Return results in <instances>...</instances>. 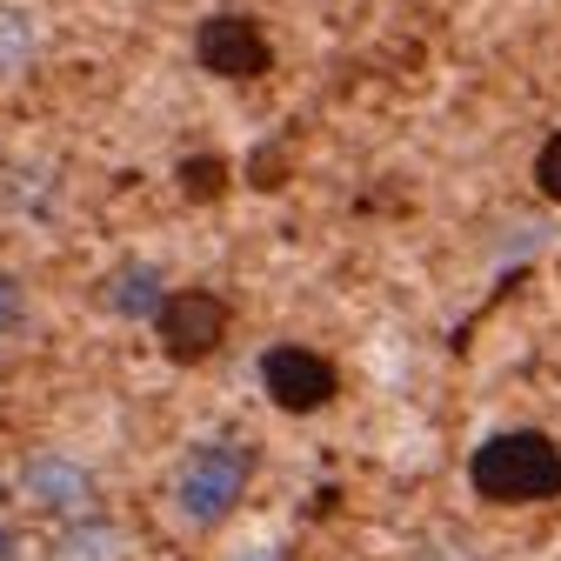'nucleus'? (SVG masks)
Masks as SVG:
<instances>
[{
  "label": "nucleus",
  "instance_id": "1",
  "mask_svg": "<svg viewBox=\"0 0 561 561\" xmlns=\"http://www.w3.org/2000/svg\"><path fill=\"white\" fill-rule=\"evenodd\" d=\"M468 481L481 488L488 502H502V508L554 502L561 495V448L548 435H535V428H508V435H495V442L474 448Z\"/></svg>",
  "mask_w": 561,
  "mask_h": 561
},
{
  "label": "nucleus",
  "instance_id": "2",
  "mask_svg": "<svg viewBox=\"0 0 561 561\" xmlns=\"http://www.w3.org/2000/svg\"><path fill=\"white\" fill-rule=\"evenodd\" d=\"M261 381H267V394L288 408V414H314L341 388L334 362L314 355V347H267V355H261Z\"/></svg>",
  "mask_w": 561,
  "mask_h": 561
},
{
  "label": "nucleus",
  "instance_id": "3",
  "mask_svg": "<svg viewBox=\"0 0 561 561\" xmlns=\"http://www.w3.org/2000/svg\"><path fill=\"white\" fill-rule=\"evenodd\" d=\"M194 54H201L207 75H228V81H254V75H267V67H274V47H267V34H261L248 14H215V21H201Z\"/></svg>",
  "mask_w": 561,
  "mask_h": 561
},
{
  "label": "nucleus",
  "instance_id": "4",
  "mask_svg": "<svg viewBox=\"0 0 561 561\" xmlns=\"http://www.w3.org/2000/svg\"><path fill=\"white\" fill-rule=\"evenodd\" d=\"M241 488H248V461L234 448H194V461L181 474V508L194 522H221L241 502Z\"/></svg>",
  "mask_w": 561,
  "mask_h": 561
},
{
  "label": "nucleus",
  "instance_id": "5",
  "mask_svg": "<svg viewBox=\"0 0 561 561\" xmlns=\"http://www.w3.org/2000/svg\"><path fill=\"white\" fill-rule=\"evenodd\" d=\"M221 334H228V308L215 295H174V301H161V341H168L174 362L215 355Z\"/></svg>",
  "mask_w": 561,
  "mask_h": 561
},
{
  "label": "nucleus",
  "instance_id": "6",
  "mask_svg": "<svg viewBox=\"0 0 561 561\" xmlns=\"http://www.w3.org/2000/svg\"><path fill=\"white\" fill-rule=\"evenodd\" d=\"M535 187L548 194V201H561V134L541 148V161H535Z\"/></svg>",
  "mask_w": 561,
  "mask_h": 561
},
{
  "label": "nucleus",
  "instance_id": "7",
  "mask_svg": "<svg viewBox=\"0 0 561 561\" xmlns=\"http://www.w3.org/2000/svg\"><path fill=\"white\" fill-rule=\"evenodd\" d=\"M181 181H187V194H221V161H215V154H201V161L181 168Z\"/></svg>",
  "mask_w": 561,
  "mask_h": 561
},
{
  "label": "nucleus",
  "instance_id": "8",
  "mask_svg": "<svg viewBox=\"0 0 561 561\" xmlns=\"http://www.w3.org/2000/svg\"><path fill=\"white\" fill-rule=\"evenodd\" d=\"M148 301H154V274H140V267H134V274L121 280V308H148Z\"/></svg>",
  "mask_w": 561,
  "mask_h": 561
},
{
  "label": "nucleus",
  "instance_id": "9",
  "mask_svg": "<svg viewBox=\"0 0 561 561\" xmlns=\"http://www.w3.org/2000/svg\"><path fill=\"white\" fill-rule=\"evenodd\" d=\"M0 548H8V541H0Z\"/></svg>",
  "mask_w": 561,
  "mask_h": 561
}]
</instances>
